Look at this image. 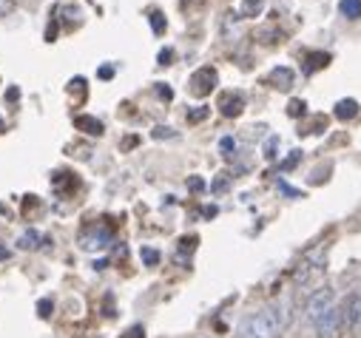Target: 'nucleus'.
Listing matches in <instances>:
<instances>
[{
  "mask_svg": "<svg viewBox=\"0 0 361 338\" xmlns=\"http://www.w3.org/2000/svg\"><path fill=\"white\" fill-rule=\"evenodd\" d=\"M282 332L285 330L276 318V310L264 307V310H256V313L242 318V324L236 330V338H279Z\"/></svg>",
  "mask_w": 361,
  "mask_h": 338,
  "instance_id": "nucleus-1",
  "label": "nucleus"
},
{
  "mask_svg": "<svg viewBox=\"0 0 361 338\" xmlns=\"http://www.w3.org/2000/svg\"><path fill=\"white\" fill-rule=\"evenodd\" d=\"M330 307H336V293H333V287H319V290H313V296L307 299V304H305V318L310 321V324H316Z\"/></svg>",
  "mask_w": 361,
  "mask_h": 338,
  "instance_id": "nucleus-2",
  "label": "nucleus"
},
{
  "mask_svg": "<svg viewBox=\"0 0 361 338\" xmlns=\"http://www.w3.org/2000/svg\"><path fill=\"white\" fill-rule=\"evenodd\" d=\"M341 324L347 330H358L361 327V293H350L341 304Z\"/></svg>",
  "mask_w": 361,
  "mask_h": 338,
  "instance_id": "nucleus-4",
  "label": "nucleus"
},
{
  "mask_svg": "<svg viewBox=\"0 0 361 338\" xmlns=\"http://www.w3.org/2000/svg\"><path fill=\"white\" fill-rule=\"evenodd\" d=\"M293 80H296V74L288 68V65H276L274 71L267 74V82L274 89H279V92H290L293 89Z\"/></svg>",
  "mask_w": 361,
  "mask_h": 338,
  "instance_id": "nucleus-6",
  "label": "nucleus"
},
{
  "mask_svg": "<svg viewBox=\"0 0 361 338\" xmlns=\"http://www.w3.org/2000/svg\"><path fill=\"white\" fill-rule=\"evenodd\" d=\"M219 108H222L225 117H239L242 108H245V97H242V94H222Z\"/></svg>",
  "mask_w": 361,
  "mask_h": 338,
  "instance_id": "nucleus-7",
  "label": "nucleus"
},
{
  "mask_svg": "<svg viewBox=\"0 0 361 338\" xmlns=\"http://www.w3.org/2000/svg\"><path fill=\"white\" fill-rule=\"evenodd\" d=\"M188 188H191V191H202V188H205V182H202L200 177H191V180H188Z\"/></svg>",
  "mask_w": 361,
  "mask_h": 338,
  "instance_id": "nucleus-22",
  "label": "nucleus"
},
{
  "mask_svg": "<svg viewBox=\"0 0 361 338\" xmlns=\"http://www.w3.org/2000/svg\"><path fill=\"white\" fill-rule=\"evenodd\" d=\"M338 9H341V15L347 20H358L361 18V0H341Z\"/></svg>",
  "mask_w": 361,
  "mask_h": 338,
  "instance_id": "nucleus-11",
  "label": "nucleus"
},
{
  "mask_svg": "<svg viewBox=\"0 0 361 338\" xmlns=\"http://www.w3.org/2000/svg\"><path fill=\"white\" fill-rule=\"evenodd\" d=\"M262 6H264V0H245L239 12H242V18H256L262 12Z\"/></svg>",
  "mask_w": 361,
  "mask_h": 338,
  "instance_id": "nucleus-13",
  "label": "nucleus"
},
{
  "mask_svg": "<svg viewBox=\"0 0 361 338\" xmlns=\"http://www.w3.org/2000/svg\"><path fill=\"white\" fill-rule=\"evenodd\" d=\"M142 335H145V332H142V327H131V330H128L126 335H120V338H142Z\"/></svg>",
  "mask_w": 361,
  "mask_h": 338,
  "instance_id": "nucleus-24",
  "label": "nucleus"
},
{
  "mask_svg": "<svg viewBox=\"0 0 361 338\" xmlns=\"http://www.w3.org/2000/svg\"><path fill=\"white\" fill-rule=\"evenodd\" d=\"M330 63V54H324V51H319V54H310L307 57V65H305V71H316V68H324Z\"/></svg>",
  "mask_w": 361,
  "mask_h": 338,
  "instance_id": "nucleus-12",
  "label": "nucleus"
},
{
  "mask_svg": "<svg viewBox=\"0 0 361 338\" xmlns=\"http://www.w3.org/2000/svg\"><path fill=\"white\" fill-rule=\"evenodd\" d=\"M74 125H77L80 131H85V134H92V137H100V134H103V123H100L97 117H88V114L77 117Z\"/></svg>",
  "mask_w": 361,
  "mask_h": 338,
  "instance_id": "nucleus-8",
  "label": "nucleus"
},
{
  "mask_svg": "<svg viewBox=\"0 0 361 338\" xmlns=\"http://www.w3.org/2000/svg\"><path fill=\"white\" fill-rule=\"evenodd\" d=\"M37 310H40V315H43V318H46V315H51V313H49V310H51V301H49V299H43V301L37 304Z\"/></svg>",
  "mask_w": 361,
  "mask_h": 338,
  "instance_id": "nucleus-23",
  "label": "nucleus"
},
{
  "mask_svg": "<svg viewBox=\"0 0 361 338\" xmlns=\"http://www.w3.org/2000/svg\"><path fill=\"white\" fill-rule=\"evenodd\" d=\"M40 242H43V236H40L37 230H32V227H29V230H23V233L18 236V247H20V250H37V247H40Z\"/></svg>",
  "mask_w": 361,
  "mask_h": 338,
  "instance_id": "nucleus-9",
  "label": "nucleus"
},
{
  "mask_svg": "<svg viewBox=\"0 0 361 338\" xmlns=\"http://www.w3.org/2000/svg\"><path fill=\"white\" fill-rule=\"evenodd\" d=\"M216 71L214 68H200L194 77H191V94H197V97H205V94H211L214 92V86H216Z\"/></svg>",
  "mask_w": 361,
  "mask_h": 338,
  "instance_id": "nucleus-5",
  "label": "nucleus"
},
{
  "mask_svg": "<svg viewBox=\"0 0 361 338\" xmlns=\"http://www.w3.org/2000/svg\"><path fill=\"white\" fill-rule=\"evenodd\" d=\"M140 256H142V262H145L148 268H157V265H159V253L151 250V247H142V250H140Z\"/></svg>",
  "mask_w": 361,
  "mask_h": 338,
  "instance_id": "nucleus-14",
  "label": "nucleus"
},
{
  "mask_svg": "<svg viewBox=\"0 0 361 338\" xmlns=\"http://www.w3.org/2000/svg\"><path fill=\"white\" fill-rule=\"evenodd\" d=\"M0 128H4V123H0Z\"/></svg>",
  "mask_w": 361,
  "mask_h": 338,
  "instance_id": "nucleus-29",
  "label": "nucleus"
},
{
  "mask_svg": "<svg viewBox=\"0 0 361 338\" xmlns=\"http://www.w3.org/2000/svg\"><path fill=\"white\" fill-rule=\"evenodd\" d=\"M305 108H307V106H305L302 100H293V103L288 106V114H290V117H302V114H305Z\"/></svg>",
  "mask_w": 361,
  "mask_h": 338,
  "instance_id": "nucleus-17",
  "label": "nucleus"
},
{
  "mask_svg": "<svg viewBox=\"0 0 361 338\" xmlns=\"http://www.w3.org/2000/svg\"><path fill=\"white\" fill-rule=\"evenodd\" d=\"M151 18H154V29H157V32H162V23H159V15H151Z\"/></svg>",
  "mask_w": 361,
  "mask_h": 338,
  "instance_id": "nucleus-27",
  "label": "nucleus"
},
{
  "mask_svg": "<svg viewBox=\"0 0 361 338\" xmlns=\"http://www.w3.org/2000/svg\"><path fill=\"white\" fill-rule=\"evenodd\" d=\"M299 159H302V151H290V156L282 162V171H290V168H293Z\"/></svg>",
  "mask_w": 361,
  "mask_h": 338,
  "instance_id": "nucleus-18",
  "label": "nucleus"
},
{
  "mask_svg": "<svg viewBox=\"0 0 361 338\" xmlns=\"http://www.w3.org/2000/svg\"><path fill=\"white\" fill-rule=\"evenodd\" d=\"M168 60H171V51H162V54H159V63L168 65Z\"/></svg>",
  "mask_w": 361,
  "mask_h": 338,
  "instance_id": "nucleus-26",
  "label": "nucleus"
},
{
  "mask_svg": "<svg viewBox=\"0 0 361 338\" xmlns=\"http://www.w3.org/2000/svg\"><path fill=\"white\" fill-rule=\"evenodd\" d=\"M344 324H341V307L336 304V307H330L316 324H313V330H316V338H336V332L341 330Z\"/></svg>",
  "mask_w": 361,
  "mask_h": 338,
  "instance_id": "nucleus-3",
  "label": "nucleus"
},
{
  "mask_svg": "<svg viewBox=\"0 0 361 338\" xmlns=\"http://www.w3.org/2000/svg\"><path fill=\"white\" fill-rule=\"evenodd\" d=\"M157 86H159V89H157V94H159V97H165V100H171V89H162V82H157Z\"/></svg>",
  "mask_w": 361,
  "mask_h": 338,
  "instance_id": "nucleus-25",
  "label": "nucleus"
},
{
  "mask_svg": "<svg viewBox=\"0 0 361 338\" xmlns=\"http://www.w3.org/2000/svg\"><path fill=\"white\" fill-rule=\"evenodd\" d=\"M276 145H279V139H276V137H270V142L264 145V156H267V159H274V156H276V154H274Z\"/></svg>",
  "mask_w": 361,
  "mask_h": 338,
  "instance_id": "nucleus-20",
  "label": "nucleus"
},
{
  "mask_svg": "<svg viewBox=\"0 0 361 338\" xmlns=\"http://www.w3.org/2000/svg\"><path fill=\"white\" fill-rule=\"evenodd\" d=\"M154 139H176V131L168 125H157L154 128Z\"/></svg>",
  "mask_w": 361,
  "mask_h": 338,
  "instance_id": "nucleus-15",
  "label": "nucleus"
},
{
  "mask_svg": "<svg viewBox=\"0 0 361 338\" xmlns=\"http://www.w3.org/2000/svg\"><path fill=\"white\" fill-rule=\"evenodd\" d=\"M15 12V0H0V18H6Z\"/></svg>",
  "mask_w": 361,
  "mask_h": 338,
  "instance_id": "nucleus-19",
  "label": "nucleus"
},
{
  "mask_svg": "<svg viewBox=\"0 0 361 338\" xmlns=\"http://www.w3.org/2000/svg\"><path fill=\"white\" fill-rule=\"evenodd\" d=\"M222 151H225V156H231V151H236V142H233L231 137H225V139H222Z\"/></svg>",
  "mask_w": 361,
  "mask_h": 338,
  "instance_id": "nucleus-21",
  "label": "nucleus"
},
{
  "mask_svg": "<svg viewBox=\"0 0 361 338\" xmlns=\"http://www.w3.org/2000/svg\"><path fill=\"white\" fill-rule=\"evenodd\" d=\"M208 111H211V108H205V106H197L194 111H188V123H202V120L208 117Z\"/></svg>",
  "mask_w": 361,
  "mask_h": 338,
  "instance_id": "nucleus-16",
  "label": "nucleus"
},
{
  "mask_svg": "<svg viewBox=\"0 0 361 338\" xmlns=\"http://www.w3.org/2000/svg\"><path fill=\"white\" fill-rule=\"evenodd\" d=\"M355 114H358V103H355V100H338V103H336V117H338V120L347 123V120H353Z\"/></svg>",
  "mask_w": 361,
  "mask_h": 338,
  "instance_id": "nucleus-10",
  "label": "nucleus"
},
{
  "mask_svg": "<svg viewBox=\"0 0 361 338\" xmlns=\"http://www.w3.org/2000/svg\"><path fill=\"white\" fill-rule=\"evenodd\" d=\"M183 4H194V0H183Z\"/></svg>",
  "mask_w": 361,
  "mask_h": 338,
  "instance_id": "nucleus-28",
  "label": "nucleus"
}]
</instances>
